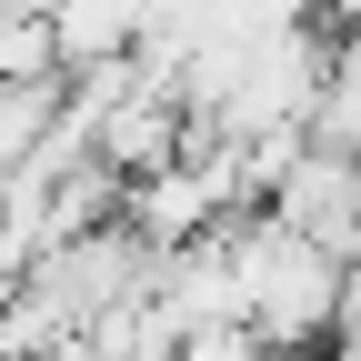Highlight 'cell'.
Returning <instances> with one entry per match:
<instances>
[{
	"label": "cell",
	"instance_id": "1",
	"mask_svg": "<svg viewBox=\"0 0 361 361\" xmlns=\"http://www.w3.org/2000/svg\"><path fill=\"white\" fill-rule=\"evenodd\" d=\"M221 241H231V271H241V311L261 351H311L341 331V291H351V261L311 251L301 231H281L271 211L251 221H221Z\"/></svg>",
	"mask_w": 361,
	"mask_h": 361
},
{
	"label": "cell",
	"instance_id": "2",
	"mask_svg": "<svg viewBox=\"0 0 361 361\" xmlns=\"http://www.w3.org/2000/svg\"><path fill=\"white\" fill-rule=\"evenodd\" d=\"M281 231H301L311 251H331L351 261V231H361V161H331V151H291V171L271 180V201H261Z\"/></svg>",
	"mask_w": 361,
	"mask_h": 361
},
{
	"label": "cell",
	"instance_id": "3",
	"mask_svg": "<svg viewBox=\"0 0 361 361\" xmlns=\"http://www.w3.org/2000/svg\"><path fill=\"white\" fill-rule=\"evenodd\" d=\"M151 30H161V0H51V51H61V80L130 61Z\"/></svg>",
	"mask_w": 361,
	"mask_h": 361
},
{
	"label": "cell",
	"instance_id": "4",
	"mask_svg": "<svg viewBox=\"0 0 361 361\" xmlns=\"http://www.w3.org/2000/svg\"><path fill=\"white\" fill-rule=\"evenodd\" d=\"M40 80H61L51 11H0V90H40Z\"/></svg>",
	"mask_w": 361,
	"mask_h": 361
},
{
	"label": "cell",
	"instance_id": "5",
	"mask_svg": "<svg viewBox=\"0 0 361 361\" xmlns=\"http://www.w3.org/2000/svg\"><path fill=\"white\" fill-rule=\"evenodd\" d=\"M61 90L71 80H40V90H0V180H11L40 141H51V121H61Z\"/></svg>",
	"mask_w": 361,
	"mask_h": 361
},
{
	"label": "cell",
	"instance_id": "6",
	"mask_svg": "<svg viewBox=\"0 0 361 361\" xmlns=\"http://www.w3.org/2000/svg\"><path fill=\"white\" fill-rule=\"evenodd\" d=\"M171 361H261V331H191Z\"/></svg>",
	"mask_w": 361,
	"mask_h": 361
}]
</instances>
